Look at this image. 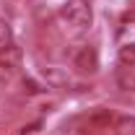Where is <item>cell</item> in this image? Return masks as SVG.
<instances>
[{"label": "cell", "mask_w": 135, "mask_h": 135, "mask_svg": "<svg viewBox=\"0 0 135 135\" xmlns=\"http://www.w3.org/2000/svg\"><path fill=\"white\" fill-rule=\"evenodd\" d=\"M60 13L70 26H88L91 23V3L88 0H68Z\"/></svg>", "instance_id": "6da1fadb"}, {"label": "cell", "mask_w": 135, "mask_h": 135, "mask_svg": "<svg viewBox=\"0 0 135 135\" xmlns=\"http://www.w3.org/2000/svg\"><path fill=\"white\" fill-rule=\"evenodd\" d=\"M75 68L81 70V73H86V75H91V73H96L99 70V52H96V47H91V44H86V47H81V50L75 52Z\"/></svg>", "instance_id": "7a4b0ae2"}, {"label": "cell", "mask_w": 135, "mask_h": 135, "mask_svg": "<svg viewBox=\"0 0 135 135\" xmlns=\"http://www.w3.org/2000/svg\"><path fill=\"white\" fill-rule=\"evenodd\" d=\"M117 88L122 94H130L135 96V65H127L117 73Z\"/></svg>", "instance_id": "3957f363"}, {"label": "cell", "mask_w": 135, "mask_h": 135, "mask_svg": "<svg viewBox=\"0 0 135 135\" xmlns=\"http://www.w3.org/2000/svg\"><path fill=\"white\" fill-rule=\"evenodd\" d=\"M114 135H135V117H119L114 122Z\"/></svg>", "instance_id": "277c9868"}, {"label": "cell", "mask_w": 135, "mask_h": 135, "mask_svg": "<svg viewBox=\"0 0 135 135\" xmlns=\"http://www.w3.org/2000/svg\"><path fill=\"white\" fill-rule=\"evenodd\" d=\"M119 62H125V65H135V42H133V44H122V47H119Z\"/></svg>", "instance_id": "5b68a950"}, {"label": "cell", "mask_w": 135, "mask_h": 135, "mask_svg": "<svg viewBox=\"0 0 135 135\" xmlns=\"http://www.w3.org/2000/svg\"><path fill=\"white\" fill-rule=\"evenodd\" d=\"M11 39H13V31H11V23H8L5 18H0V47L11 44Z\"/></svg>", "instance_id": "8992f818"}]
</instances>
